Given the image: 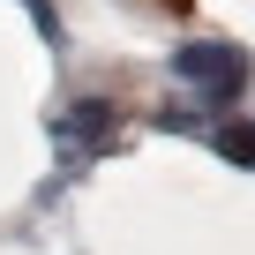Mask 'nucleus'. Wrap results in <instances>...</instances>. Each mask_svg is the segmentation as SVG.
<instances>
[{
	"label": "nucleus",
	"instance_id": "f257e3e1",
	"mask_svg": "<svg viewBox=\"0 0 255 255\" xmlns=\"http://www.w3.org/2000/svg\"><path fill=\"white\" fill-rule=\"evenodd\" d=\"M248 75H255L248 45H233V38H188V45H173V83H180V98H188V105H173V113L195 120L203 135H210V113H225V105L248 90Z\"/></svg>",
	"mask_w": 255,
	"mask_h": 255
},
{
	"label": "nucleus",
	"instance_id": "f03ea898",
	"mask_svg": "<svg viewBox=\"0 0 255 255\" xmlns=\"http://www.w3.org/2000/svg\"><path fill=\"white\" fill-rule=\"evenodd\" d=\"M113 135H120V113H113L105 98H75V105L53 113V143H60L75 165L98 158V150H113Z\"/></svg>",
	"mask_w": 255,
	"mask_h": 255
},
{
	"label": "nucleus",
	"instance_id": "7ed1b4c3",
	"mask_svg": "<svg viewBox=\"0 0 255 255\" xmlns=\"http://www.w3.org/2000/svg\"><path fill=\"white\" fill-rule=\"evenodd\" d=\"M210 150L233 165H255V120H210Z\"/></svg>",
	"mask_w": 255,
	"mask_h": 255
},
{
	"label": "nucleus",
	"instance_id": "20e7f679",
	"mask_svg": "<svg viewBox=\"0 0 255 255\" xmlns=\"http://www.w3.org/2000/svg\"><path fill=\"white\" fill-rule=\"evenodd\" d=\"M23 8L38 15V38H45V45L60 53V45H68V30H60V15H53V0H23Z\"/></svg>",
	"mask_w": 255,
	"mask_h": 255
}]
</instances>
